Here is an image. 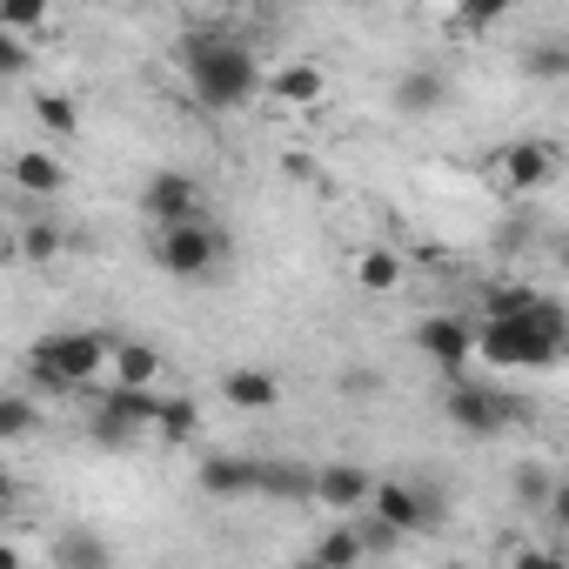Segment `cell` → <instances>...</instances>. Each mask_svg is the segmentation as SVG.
<instances>
[{
    "label": "cell",
    "instance_id": "2",
    "mask_svg": "<svg viewBox=\"0 0 569 569\" xmlns=\"http://www.w3.org/2000/svg\"><path fill=\"white\" fill-rule=\"evenodd\" d=\"M562 336H569V322H562V302L556 296H536L522 316H489L482 329H476V356L489 362V369H556V356H562Z\"/></svg>",
    "mask_w": 569,
    "mask_h": 569
},
{
    "label": "cell",
    "instance_id": "7",
    "mask_svg": "<svg viewBox=\"0 0 569 569\" xmlns=\"http://www.w3.org/2000/svg\"><path fill=\"white\" fill-rule=\"evenodd\" d=\"M141 214H148L154 228L194 221V214H208V188H201L194 174H181V168H161V174L141 181Z\"/></svg>",
    "mask_w": 569,
    "mask_h": 569
},
{
    "label": "cell",
    "instance_id": "8",
    "mask_svg": "<svg viewBox=\"0 0 569 569\" xmlns=\"http://www.w3.org/2000/svg\"><path fill=\"white\" fill-rule=\"evenodd\" d=\"M409 342H416V356H429L442 376H462V362L476 356V329H469L462 316H422V322L409 329Z\"/></svg>",
    "mask_w": 569,
    "mask_h": 569
},
{
    "label": "cell",
    "instance_id": "30",
    "mask_svg": "<svg viewBox=\"0 0 569 569\" xmlns=\"http://www.w3.org/2000/svg\"><path fill=\"white\" fill-rule=\"evenodd\" d=\"M342 389H349V396H376L382 376H376V369H342Z\"/></svg>",
    "mask_w": 569,
    "mask_h": 569
},
{
    "label": "cell",
    "instance_id": "28",
    "mask_svg": "<svg viewBox=\"0 0 569 569\" xmlns=\"http://www.w3.org/2000/svg\"><path fill=\"white\" fill-rule=\"evenodd\" d=\"M108 556H114V549H108L101 536H81V529L54 542V562H108Z\"/></svg>",
    "mask_w": 569,
    "mask_h": 569
},
{
    "label": "cell",
    "instance_id": "24",
    "mask_svg": "<svg viewBox=\"0 0 569 569\" xmlns=\"http://www.w3.org/2000/svg\"><path fill=\"white\" fill-rule=\"evenodd\" d=\"M34 121H41L48 134H61V141L81 134V108H74L68 94H34Z\"/></svg>",
    "mask_w": 569,
    "mask_h": 569
},
{
    "label": "cell",
    "instance_id": "4",
    "mask_svg": "<svg viewBox=\"0 0 569 569\" xmlns=\"http://www.w3.org/2000/svg\"><path fill=\"white\" fill-rule=\"evenodd\" d=\"M221 254H228V234H221L208 214L154 228V268L174 274V281H208V274L221 268Z\"/></svg>",
    "mask_w": 569,
    "mask_h": 569
},
{
    "label": "cell",
    "instance_id": "18",
    "mask_svg": "<svg viewBox=\"0 0 569 569\" xmlns=\"http://www.w3.org/2000/svg\"><path fill=\"white\" fill-rule=\"evenodd\" d=\"M221 402L228 409H274L281 402V382L268 369H228L221 376Z\"/></svg>",
    "mask_w": 569,
    "mask_h": 569
},
{
    "label": "cell",
    "instance_id": "14",
    "mask_svg": "<svg viewBox=\"0 0 569 569\" xmlns=\"http://www.w3.org/2000/svg\"><path fill=\"white\" fill-rule=\"evenodd\" d=\"M349 274H356V289H362V296H396L402 281H409V268H402L396 248H356Z\"/></svg>",
    "mask_w": 569,
    "mask_h": 569
},
{
    "label": "cell",
    "instance_id": "29",
    "mask_svg": "<svg viewBox=\"0 0 569 569\" xmlns=\"http://www.w3.org/2000/svg\"><path fill=\"white\" fill-rule=\"evenodd\" d=\"M549 489H556V482H549L542 469H529V462L516 469V496H522V509H542V502H549Z\"/></svg>",
    "mask_w": 569,
    "mask_h": 569
},
{
    "label": "cell",
    "instance_id": "6",
    "mask_svg": "<svg viewBox=\"0 0 569 569\" xmlns=\"http://www.w3.org/2000/svg\"><path fill=\"white\" fill-rule=\"evenodd\" d=\"M449 422L462 436H502L516 422V402L489 382H469V376H449Z\"/></svg>",
    "mask_w": 569,
    "mask_h": 569
},
{
    "label": "cell",
    "instance_id": "32",
    "mask_svg": "<svg viewBox=\"0 0 569 569\" xmlns=\"http://www.w3.org/2000/svg\"><path fill=\"white\" fill-rule=\"evenodd\" d=\"M14 562H21V549H14V542H0V569H14Z\"/></svg>",
    "mask_w": 569,
    "mask_h": 569
},
{
    "label": "cell",
    "instance_id": "19",
    "mask_svg": "<svg viewBox=\"0 0 569 569\" xmlns=\"http://www.w3.org/2000/svg\"><path fill=\"white\" fill-rule=\"evenodd\" d=\"M309 556H316L322 569H349V562H362L369 549H362V536H356V516H336V529H329Z\"/></svg>",
    "mask_w": 569,
    "mask_h": 569
},
{
    "label": "cell",
    "instance_id": "12",
    "mask_svg": "<svg viewBox=\"0 0 569 569\" xmlns=\"http://www.w3.org/2000/svg\"><path fill=\"white\" fill-rule=\"evenodd\" d=\"M254 476H261V456H208V462L194 469L201 496H214V502H241V496H254Z\"/></svg>",
    "mask_w": 569,
    "mask_h": 569
},
{
    "label": "cell",
    "instance_id": "17",
    "mask_svg": "<svg viewBox=\"0 0 569 569\" xmlns=\"http://www.w3.org/2000/svg\"><path fill=\"white\" fill-rule=\"evenodd\" d=\"M154 376H161V349H154V342H114V349H108V382L148 389Z\"/></svg>",
    "mask_w": 569,
    "mask_h": 569
},
{
    "label": "cell",
    "instance_id": "25",
    "mask_svg": "<svg viewBox=\"0 0 569 569\" xmlns=\"http://www.w3.org/2000/svg\"><path fill=\"white\" fill-rule=\"evenodd\" d=\"M61 248H68V234H61L54 221H28V228H21V254H28V261H61Z\"/></svg>",
    "mask_w": 569,
    "mask_h": 569
},
{
    "label": "cell",
    "instance_id": "15",
    "mask_svg": "<svg viewBox=\"0 0 569 569\" xmlns=\"http://www.w3.org/2000/svg\"><path fill=\"white\" fill-rule=\"evenodd\" d=\"M309 482H316V469H302V462H289V456H261L254 496H274V502H309Z\"/></svg>",
    "mask_w": 569,
    "mask_h": 569
},
{
    "label": "cell",
    "instance_id": "31",
    "mask_svg": "<svg viewBox=\"0 0 569 569\" xmlns=\"http://www.w3.org/2000/svg\"><path fill=\"white\" fill-rule=\"evenodd\" d=\"M14 509H21V482H14V476H8V469H0V522H8V516H14Z\"/></svg>",
    "mask_w": 569,
    "mask_h": 569
},
{
    "label": "cell",
    "instance_id": "21",
    "mask_svg": "<svg viewBox=\"0 0 569 569\" xmlns=\"http://www.w3.org/2000/svg\"><path fill=\"white\" fill-rule=\"evenodd\" d=\"M41 429V402L34 396H0V449H14Z\"/></svg>",
    "mask_w": 569,
    "mask_h": 569
},
{
    "label": "cell",
    "instance_id": "23",
    "mask_svg": "<svg viewBox=\"0 0 569 569\" xmlns=\"http://www.w3.org/2000/svg\"><path fill=\"white\" fill-rule=\"evenodd\" d=\"M54 21V0H0V28H14V34H48Z\"/></svg>",
    "mask_w": 569,
    "mask_h": 569
},
{
    "label": "cell",
    "instance_id": "27",
    "mask_svg": "<svg viewBox=\"0 0 569 569\" xmlns=\"http://www.w3.org/2000/svg\"><path fill=\"white\" fill-rule=\"evenodd\" d=\"M509 8H516V0H456V28L482 34V28H496V21H502Z\"/></svg>",
    "mask_w": 569,
    "mask_h": 569
},
{
    "label": "cell",
    "instance_id": "20",
    "mask_svg": "<svg viewBox=\"0 0 569 569\" xmlns=\"http://www.w3.org/2000/svg\"><path fill=\"white\" fill-rule=\"evenodd\" d=\"M522 74L542 81V88H556V81L569 74V41H562V34H542V41L522 54Z\"/></svg>",
    "mask_w": 569,
    "mask_h": 569
},
{
    "label": "cell",
    "instance_id": "13",
    "mask_svg": "<svg viewBox=\"0 0 569 569\" xmlns=\"http://www.w3.org/2000/svg\"><path fill=\"white\" fill-rule=\"evenodd\" d=\"M449 108V74L442 68H402L396 74V114L422 121V114H442Z\"/></svg>",
    "mask_w": 569,
    "mask_h": 569
},
{
    "label": "cell",
    "instance_id": "3",
    "mask_svg": "<svg viewBox=\"0 0 569 569\" xmlns=\"http://www.w3.org/2000/svg\"><path fill=\"white\" fill-rule=\"evenodd\" d=\"M108 336H94V329H68V336H41L34 349H28V376L41 382V389H94L101 376H108Z\"/></svg>",
    "mask_w": 569,
    "mask_h": 569
},
{
    "label": "cell",
    "instance_id": "22",
    "mask_svg": "<svg viewBox=\"0 0 569 569\" xmlns=\"http://www.w3.org/2000/svg\"><path fill=\"white\" fill-rule=\"evenodd\" d=\"M148 429H154L161 442H188V436L201 429V416H194V402H188V396H161V402H154V422H148Z\"/></svg>",
    "mask_w": 569,
    "mask_h": 569
},
{
    "label": "cell",
    "instance_id": "16",
    "mask_svg": "<svg viewBox=\"0 0 569 569\" xmlns=\"http://www.w3.org/2000/svg\"><path fill=\"white\" fill-rule=\"evenodd\" d=\"M8 174H14L21 194H61V188H68V168H61L48 148H21V154L8 161Z\"/></svg>",
    "mask_w": 569,
    "mask_h": 569
},
{
    "label": "cell",
    "instance_id": "10",
    "mask_svg": "<svg viewBox=\"0 0 569 569\" xmlns=\"http://www.w3.org/2000/svg\"><path fill=\"white\" fill-rule=\"evenodd\" d=\"M376 476L362 462H316V482H309V502H322L329 516H356L369 502Z\"/></svg>",
    "mask_w": 569,
    "mask_h": 569
},
{
    "label": "cell",
    "instance_id": "5",
    "mask_svg": "<svg viewBox=\"0 0 569 569\" xmlns=\"http://www.w3.org/2000/svg\"><path fill=\"white\" fill-rule=\"evenodd\" d=\"M362 509H369V516H382V522H389V529H402V536L442 529V516H449L442 489H429V482H376Z\"/></svg>",
    "mask_w": 569,
    "mask_h": 569
},
{
    "label": "cell",
    "instance_id": "26",
    "mask_svg": "<svg viewBox=\"0 0 569 569\" xmlns=\"http://www.w3.org/2000/svg\"><path fill=\"white\" fill-rule=\"evenodd\" d=\"M21 74H34V48H28V34L0 28V81H21Z\"/></svg>",
    "mask_w": 569,
    "mask_h": 569
},
{
    "label": "cell",
    "instance_id": "11",
    "mask_svg": "<svg viewBox=\"0 0 569 569\" xmlns=\"http://www.w3.org/2000/svg\"><path fill=\"white\" fill-rule=\"evenodd\" d=\"M549 174H556V154H549L542 141H509V148L496 154V188H502V194H536Z\"/></svg>",
    "mask_w": 569,
    "mask_h": 569
},
{
    "label": "cell",
    "instance_id": "9",
    "mask_svg": "<svg viewBox=\"0 0 569 569\" xmlns=\"http://www.w3.org/2000/svg\"><path fill=\"white\" fill-rule=\"evenodd\" d=\"M261 101H274L281 114H309V108L329 101V74H322L316 61H289V68L261 74Z\"/></svg>",
    "mask_w": 569,
    "mask_h": 569
},
{
    "label": "cell",
    "instance_id": "1",
    "mask_svg": "<svg viewBox=\"0 0 569 569\" xmlns=\"http://www.w3.org/2000/svg\"><path fill=\"white\" fill-rule=\"evenodd\" d=\"M174 61H181V74H188L194 101L214 108V114H234V108L261 101V74H268V68L254 61L248 41L221 34V28H194V34H181Z\"/></svg>",
    "mask_w": 569,
    "mask_h": 569
}]
</instances>
